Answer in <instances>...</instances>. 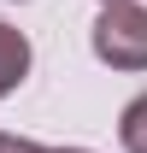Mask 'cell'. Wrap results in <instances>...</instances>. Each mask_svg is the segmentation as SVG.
<instances>
[{"label": "cell", "mask_w": 147, "mask_h": 153, "mask_svg": "<svg viewBox=\"0 0 147 153\" xmlns=\"http://www.w3.org/2000/svg\"><path fill=\"white\" fill-rule=\"evenodd\" d=\"M88 41H94V59L112 71H147V6H135V0L100 6Z\"/></svg>", "instance_id": "1"}, {"label": "cell", "mask_w": 147, "mask_h": 153, "mask_svg": "<svg viewBox=\"0 0 147 153\" xmlns=\"http://www.w3.org/2000/svg\"><path fill=\"white\" fill-rule=\"evenodd\" d=\"M118 141H124V153H147V94H135L124 106V118H118Z\"/></svg>", "instance_id": "3"}, {"label": "cell", "mask_w": 147, "mask_h": 153, "mask_svg": "<svg viewBox=\"0 0 147 153\" xmlns=\"http://www.w3.org/2000/svg\"><path fill=\"white\" fill-rule=\"evenodd\" d=\"M53 153H88V147H53Z\"/></svg>", "instance_id": "5"}, {"label": "cell", "mask_w": 147, "mask_h": 153, "mask_svg": "<svg viewBox=\"0 0 147 153\" xmlns=\"http://www.w3.org/2000/svg\"><path fill=\"white\" fill-rule=\"evenodd\" d=\"M0 153H53V147H41V141H30V135H6V130H0Z\"/></svg>", "instance_id": "4"}, {"label": "cell", "mask_w": 147, "mask_h": 153, "mask_svg": "<svg viewBox=\"0 0 147 153\" xmlns=\"http://www.w3.org/2000/svg\"><path fill=\"white\" fill-rule=\"evenodd\" d=\"M100 6H112V0H100Z\"/></svg>", "instance_id": "6"}, {"label": "cell", "mask_w": 147, "mask_h": 153, "mask_svg": "<svg viewBox=\"0 0 147 153\" xmlns=\"http://www.w3.org/2000/svg\"><path fill=\"white\" fill-rule=\"evenodd\" d=\"M24 76H30V36L12 30V24H0V100L12 94Z\"/></svg>", "instance_id": "2"}]
</instances>
